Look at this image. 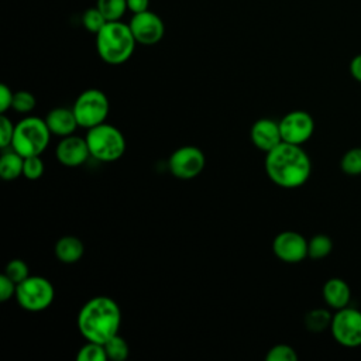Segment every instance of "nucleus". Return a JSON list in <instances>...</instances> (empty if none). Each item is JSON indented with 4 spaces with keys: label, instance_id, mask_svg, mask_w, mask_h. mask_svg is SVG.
Returning <instances> with one entry per match:
<instances>
[{
    "label": "nucleus",
    "instance_id": "nucleus-33",
    "mask_svg": "<svg viewBox=\"0 0 361 361\" xmlns=\"http://www.w3.org/2000/svg\"><path fill=\"white\" fill-rule=\"evenodd\" d=\"M127 7L133 14L149 10V0H127Z\"/></svg>",
    "mask_w": 361,
    "mask_h": 361
},
{
    "label": "nucleus",
    "instance_id": "nucleus-19",
    "mask_svg": "<svg viewBox=\"0 0 361 361\" xmlns=\"http://www.w3.org/2000/svg\"><path fill=\"white\" fill-rule=\"evenodd\" d=\"M333 320L331 313L327 309H312L305 314V326L309 331L320 333L330 327Z\"/></svg>",
    "mask_w": 361,
    "mask_h": 361
},
{
    "label": "nucleus",
    "instance_id": "nucleus-27",
    "mask_svg": "<svg viewBox=\"0 0 361 361\" xmlns=\"http://www.w3.org/2000/svg\"><path fill=\"white\" fill-rule=\"evenodd\" d=\"M45 169L44 161L41 159V155H32V157H25L24 158V165H23V175L30 179V180H37L42 176Z\"/></svg>",
    "mask_w": 361,
    "mask_h": 361
},
{
    "label": "nucleus",
    "instance_id": "nucleus-14",
    "mask_svg": "<svg viewBox=\"0 0 361 361\" xmlns=\"http://www.w3.org/2000/svg\"><path fill=\"white\" fill-rule=\"evenodd\" d=\"M250 137L254 147L262 152H268L282 142L279 121L272 118L257 120L250 130Z\"/></svg>",
    "mask_w": 361,
    "mask_h": 361
},
{
    "label": "nucleus",
    "instance_id": "nucleus-28",
    "mask_svg": "<svg viewBox=\"0 0 361 361\" xmlns=\"http://www.w3.org/2000/svg\"><path fill=\"white\" fill-rule=\"evenodd\" d=\"M267 361H296L298 354L289 344H276L265 354Z\"/></svg>",
    "mask_w": 361,
    "mask_h": 361
},
{
    "label": "nucleus",
    "instance_id": "nucleus-18",
    "mask_svg": "<svg viewBox=\"0 0 361 361\" xmlns=\"http://www.w3.org/2000/svg\"><path fill=\"white\" fill-rule=\"evenodd\" d=\"M24 157H21L14 149L4 152L0 158V176L4 180H14L23 175Z\"/></svg>",
    "mask_w": 361,
    "mask_h": 361
},
{
    "label": "nucleus",
    "instance_id": "nucleus-4",
    "mask_svg": "<svg viewBox=\"0 0 361 361\" xmlns=\"http://www.w3.org/2000/svg\"><path fill=\"white\" fill-rule=\"evenodd\" d=\"M51 135L45 120L34 116L24 117L16 124L11 149L24 158L41 155L47 149Z\"/></svg>",
    "mask_w": 361,
    "mask_h": 361
},
{
    "label": "nucleus",
    "instance_id": "nucleus-32",
    "mask_svg": "<svg viewBox=\"0 0 361 361\" xmlns=\"http://www.w3.org/2000/svg\"><path fill=\"white\" fill-rule=\"evenodd\" d=\"M13 97H14V92H11V89L7 85H0V111L1 114L6 113L8 109H11L13 104Z\"/></svg>",
    "mask_w": 361,
    "mask_h": 361
},
{
    "label": "nucleus",
    "instance_id": "nucleus-5",
    "mask_svg": "<svg viewBox=\"0 0 361 361\" xmlns=\"http://www.w3.org/2000/svg\"><path fill=\"white\" fill-rule=\"evenodd\" d=\"M85 138L90 157L100 162H114L126 152V138L123 133L106 121L89 128Z\"/></svg>",
    "mask_w": 361,
    "mask_h": 361
},
{
    "label": "nucleus",
    "instance_id": "nucleus-29",
    "mask_svg": "<svg viewBox=\"0 0 361 361\" xmlns=\"http://www.w3.org/2000/svg\"><path fill=\"white\" fill-rule=\"evenodd\" d=\"M4 274L16 283L23 282L25 278L30 276L28 274V265L25 264V261L20 259V258H14L11 261L7 262L6 268H4Z\"/></svg>",
    "mask_w": 361,
    "mask_h": 361
},
{
    "label": "nucleus",
    "instance_id": "nucleus-13",
    "mask_svg": "<svg viewBox=\"0 0 361 361\" xmlns=\"http://www.w3.org/2000/svg\"><path fill=\"white\" fill-rule=\"evenodd\" d=\"M55 155L62 165L75 168L80 166L87 161V158L90 157V151L86 138L71 134L61 138L55 148Z\"/></svg>",
    "mask_w": 361,
    "mask_h": 361
},
{
    "label": "nucleus",
    "instance_id": "nucleus-11",
    "mask_svg": "<svg viewBox=\"0 0 361 361\" xmlns=\"http://www.w3.org/2000/svg\"><path fill=\"white\" fill-rule=\"evenodd\" d=\"M128 25L137 44L141 45H155L162 39L165 34L162 18L151 10L133 14Z\"/></svg>",
    "mask_w": 361,
    "mask_h": 361
},
{
    "label": "nucleus",
    "instance_id": "nucleus-12",
    "mask_svg": "<svg viewBox=\"0 0 361 361\" xmlns=\"http://www.w3.org/2000/svg\"><path fill=\"white\" fill-rule=\"evenodd\" d=\"M272 251L278 259L296 264L307 257V240L296 231H282L272 241Z\"/></svg>",
    "mask_w": 361,
    "mask_h": 361
},
{
    "label": "nucleus",
    "instance_id": "nucleus-8",
    "mask_svg": "<svg viewBox=\"0 0 361 361\" xmlns=\"http://www.w3.org/2000/svg\"><path fill=\"white\" fill-rule=\"evenodd\" d=\"M330 330L338 344L350 348L361 345V312L348 306L336 310Z\"/></svg>",
    "mask_w": 361,
    "mask_h": 361
},
{
    "label": "nucleus",
    "instance_id": "nucleus-20",
    "mask_svg": "<svg viewBox=\"0 0 361 361\" xmlns=\"http://www.w3.org/2000/svg\"><path fill=\"white\" fill-rule=\"evenodd\" d=\"M333 250V241L326 234H316L307 241V257L312 259H323Z\"/></svg>",
    "mask_w": 361,
    "mask_h": 361
},
{
    "label": "nucleus",
    "instance_id": "nucleus-30",
    "mask_svg": "<svg viewBox=\"0 0 361 361\" xmlns=\"http://www.w3.org/2000/svg\"><path fill=\"white\" fill-rule=\"evenodd\" d=\"M14 128H16V124L3 113L0 117V147L3 149L11 145Z\"/></svg>",
    "mask_w": 361,
    "mask_h": 361
},
{
    "label": "nucleus",
    "instance_id": "nucleus-34",
    "mask_svg": "<svg viewBox=\"0 0 361 361\" xmlns=\"http://www.w3.org/2000/svg\"><path fill=\"white\" fill-rule=\"evenodd\" d=\"M350 73H351V76L355 80L361 82V54L351 59V62H350Z\"/></svg>",
    "mask_w": 361,
    "mask_h": 361
},
{
    "label": "nucleus",
    "instance_id": "nucleus-6",
    "mask_svg": "<svg viewBox=\"0 0 361 361\" xmlns=\"http://www.w3.org/2000/svg\"><path fill=\"white\" fill-rule=\"evenodd\" d=\"M14 298L21 309L27 312H41L49 307L54 302L55 289L49 279L34 275L17 283Z\"/></svg>",
    "mask_w": 361,
    "mask_h": 361
},
{
    "label": "nucleus",
    "instance_id": "nucleus-16",
    "mask_svg": "<svg viewBox=\"0 0 361 361\" xmlns=\"http://www.w3.org/2000/svg\"><path fill=\"white\" fill-rule=\"evenodd\" d=\"M322 295L324 302L329 305V307L338 310L345 306H348L351 290L347 282L341 278H330L324 282Z\"/></svg>",
    "mask_w": 361,
    "mask_h": 361
},
{
    "label": "nucleus",
    "instance_id": "nucleus-17",
    "mask_svg": "<svg viewBox=\"0 0 361 361\" xmlns=\"http://www.w3.org/2000/svg\"><path fill=\"white\" fill-rule=\"evenodd\" d=\"M55 257L63 264L78 262L85 252V245L82 240L75 235H62L54 247Z\"/></svg>",
    "mask_w": 361,
    "mask_h": 361
},
{
    "label": "nucleus",
    "instance_id": "nucleus-24",
    "mask_svg": "<svg viewBox=\"0 0 361 361\" xmlns=\"http://www.w3.org/2000/svg\"><path fill=\"white\" fill-rule=\"evenodd\" d=\"M341 171L347 175H361V148L354 147L348 149L340 161Z\"/></svg>",
    "mask_w": 361,
    "mask_h": 361
},
{
    "label": "nucleus",
    "instance_id": "nucleus-9",
    "mask_svg": "<svg viewBox=\"0 0 361 361\" xmlns=\"http://www.w3.org/2000/svg\"><path fill=\"white\" fill-rule=\"evenodd\" d=\"M206 165V157L203 151L195 145H183L176 148L169 159V172L178 179H193L202 173Z\"/></svg>",
    "mask_w": 361,
    "mask_h": 361
},
{
    "label": "nucleus",
    "instance_id": "nucleus-23",
    "mask_svg": "<svg viewBox=\"0 0 361 361\" xmlns=\"http://www.w3.org/2000/svg\"><path fill=\"white\" fill-rule=\"evenodd\" d=\"M78 361H107V354L104 344L94 343V341H86L85 345L80 347L76 355Z\"/></svg>",
    "mask_w": 361,
    "mask_h": 361
},
{
    "label": "nucleus",
    "instance_id": "nucleus-10",
    "mask_svg": "<svg viewBox=\"0 0 361 361\" xmlns=\"http://www.w3.org/2000/svg\"><path fill=\"white\" fill-rule=\"evenodd\" d=\"M282 141L289 144H305L314 131L313 117L305 110H293L279 120Z\"/></svg>",
    "mask_w": 361,
    "mask_h": 361
},
{
    "label": "nucleus",
    "instance_id": "nucleus-21",
    "mask_svg": "<svg viewBox=\"0 0 361 361\" xmlns=\"http://www.w3.org/2000/svg\"><path fill=\"white\" fill-rule=\"evenodd\" d=\"M96 7L102 11L107 21H118L128 10L127 0H97Z\"/></svg>",
    "mask_w": 361,
    "mask_h": 361
},
{
    "label": "nucleus",
    "instance_id": "nucleus-15",
    "mask_svg": "<svg viewBox=\"0 0 361 361\" xmlns=\"http://www.w3.org/2000/svg\"><path fill=\"white\" fill-rule=\"evenodd\" d=\"M45 123L51 134L61 138L73 134L76 127H79L73 110L68 107H55L49 110L45 117Z\"/></svg>",
    "mask_w": 361,
    "mask_h": 361
},
{
    "label": "nucleus",
    "instance_id": "nucleus-1",
    "mask_svg": "<svg viewBox=\"0 0 361 361\" xmlns=\"http://www.w3.org/2000/svg\"><path fill=\"white\" fill-rule=\"evenodd\" d=\"M264 166L271 182L285 189L305 185L312 172V162L306 151L300 145L285 141L265 154Z\"/></svg>",
    "mask_w": 361,
    "mask_h": 361
},
{
    "label": "nucleus",
    "instance_id": "nucleus-7",
    "mask_svg": "<svg viewBox=\"0 0 361 361\" xmlns=\"http://www.w3.org/2000/svg\"><path fill=\"white\" fill-rule=\"evenodd\" d=\"M72 110L79 127L92 128L106 121L110 104L104 92L100 89H86L75 100Z\"/></svg>",
    "mask_w": 361,
    "mask_h": 361
},
{
    "label": "nucleus",
    "instance_id": "nucleus-22",
    "mask_svg": "<svg viewBox=\"0 0 361 361\" xmlns=\"http://www.w3.org/2000/svg\"><path fill=\"white\" fill-rule=\"evenodd\" d=\"M104 348H106L107 358L113 360V361H124L128 357V353H130L127 341L118 334L109 338L104 343Z\"/></svg>",
    "mask_w": 361,
    "mask_h": 361
},
{
    "label": "nucleus",
    "instance_id": "nucleus-31",
    "mask_svg": "<svg viewBox=\"0 0 361 361\" xmlns=\"http://www.w3.org/2000/svg\"><path fill=\"white\" fill-rule=\"evenodd\" d=\"M17 283L13 282L6 274L0 275V300L6 302L16 296Z\"/></svg>",
    "mask_w": 361,
    "mask_h": 361
},
{
    "label": "nucleus",
    "instance_id": "nucleus-3",
    "mask_svg": "<svg viewBox=\"0 0 361 361\" xmlns=\"http://www.w3.org/2000/svg\"><path fill=\"white\" fill-rule=\"evenodd\" d=\"M135 44L130 25L121 20L107 21L96 34V51L100 59L109 65L127 62L135 49Z\"/></svg>",
    "mask_w": 361,
    "mask_h": 361
},
{
    "label": "nucleus",
    "instance_id": "nucleus-2",
    "mask_svg": "<svg viewBox=\"0 0 361 361\" xmlns=\"http://www.w3.org/2000/svg\"><path fill=\"white\" fill-rule=\"evenodd\" d=\"M121 310L117 302L109 296L89 299L78 313V330L86 341L104 344L118 334Z\"/></svg>",
    "mask_w": 361,
    "mask_h": 361
},
{
    "label": "nucleus",
    "instance_id": "nucleus-25",
    "mask_svg": "<svg viewBox=\"0 0 361 361\" xmlns=\"http://www.w3.org/2000/svg\"><path fill=\"white\" fill-rule=\"evenodd\" d=\"M107 23L106 17L102 14V11L94 6L92 8H87L83 16H82V24L86 28V31L92 32V34H97L104 24Z\"/></svg>",
    "mask_w": 361,
    "mask_h": 361
},
{
    "label": "nucleus",
    "instance_id": "nucleus-26",
    "mask_svg": "<svg viewBox=\"0 0 361 361\" xmlns=\"http://www.w3.org/2000/svg\"><path fill=\"white\" fill-rule=\"evenodd\" d=\"M35 104H37V100H35V96L31 92H28V90L14 92L13 104H11V109L14 111L21 113V114H27V113L34 110Z\"/></svg>",
    "mask_w": 361,
    "mask_h": 361
}]
</instances>
